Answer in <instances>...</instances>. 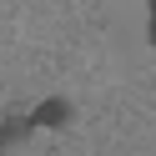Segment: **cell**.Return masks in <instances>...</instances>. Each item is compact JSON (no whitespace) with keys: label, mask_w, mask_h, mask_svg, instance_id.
Returning a JSON list of instances; mask_svg holds the SVG:
<instances>
[{"label":"cell","mask_w":156,"mask_h":156,"mask_svg":"<svg viewBox=\"0 0 156 156\" xmlns=\"http://www.w3.org/2000/svg\"><path fill=\"white\" fill-rule=\"evenodd\" d=\"M35 131H41V126H35V116H30V111H15V116H5V121H0V156L10 151V146L30 141Z\"/></svg>","instance_id":"6da1fadb"},{"label":"cell","mask_w":156,"mask_h":156,"mask_svg":"<svg viewBox=\"0 0 156 156\" xmlns=\"http://www.w3.org/2000/svg\"><path fill=\"white\" fill-rule=\"evenodd\" d=\"M30 116H35V126H66L71 121V101H66V96H45Z\"/></svg>","instance_id":"7a4b0ae2"},{"label":"cell","mask_w":156,"mask_h":156,"mask_svg":"<svg viewBox=\"0 0 156 156\" xmlns=\"http://www.w3.org/2000/svg\"><path fill=\"white\" fill-rule=\"evenodd\" d=\"M146 41H151V51H156V0H146Z\"/></svg>","instance_id":"3957f363"}]
</instances>
